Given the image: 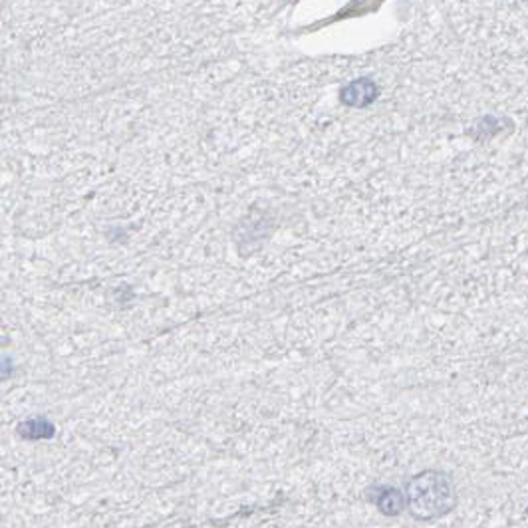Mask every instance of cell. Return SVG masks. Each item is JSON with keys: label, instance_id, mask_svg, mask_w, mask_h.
Segmentation results:
<instances>
[{"label": "cell", "instance_id": "6da1fadb", "mask_svg": "<svg viewBox=\"0 0 528 528\" xmlns=\"http://www.w3.org/2000/svg\"><path fill=\"white\" fill-rule=\"evenodd\" d=\"M411 514L417 519H437L455 507L457 497L451 479L437 471L417 474L407 487Z\"/></svg>", "mask_w": 528, "mask_h": 528}, {"label": "cell", "instance_id": "7a4b0ae2", "mask_svg": "<svg viewBox=\"0 0 528 528\" xmlns=\"http://www.w3.org/2000/svg\"><path fill=\"white\" fill-rule=\"evenodd\" d=\"M403 504H405L403 494L397 489H392V487H385L382 491V497L377 499V507L385 514H397L403 509Z\"/></svg>", "mask_w": 528, "mask_h": 528}, {"label": "cell", "instance_id": "3957f363", "mask_svg": "<svg viewBox=\"0 0 528 528\" xmlns=\"http://www.w3.org/2000/svg\"><path fill=\"white\" fill-rule=\"evenodd\" d=\"M20 433L30 439H44L54 433V427L46 419H30L20 425Z\"/></svg>", "mask_w": 528, "mask_h": 528}]
</instances>
